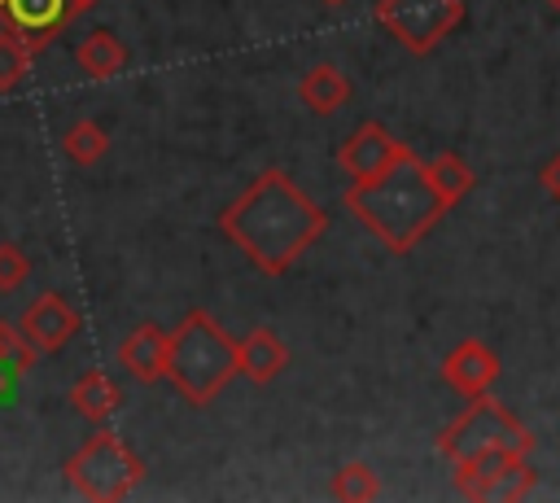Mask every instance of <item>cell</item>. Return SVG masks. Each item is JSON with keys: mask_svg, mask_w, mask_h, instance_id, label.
<instances>
[{"mask_svg": "<svg viewBox=\"0 0 560 503\" xmlns=\"http://www.w3.org/2000/svg\"><path fill=\"white\" fill-rule=\"evenodd\" d=\"M424 171H429V184L438 188V197H442L446 206H459V201L472 192V184H477L472 166H468L459 153H438V157H424Z\"/></svg>", "mask_w": 560, "mask_h": 503, "instance_id": "cell-17", "label": "cell"}, {"mask_svg": "<svg viewBox=\"0 0 560 503\" xmlns=\"http://www.w3.org/2000/svg\"><path fill=\"white\" fill-rule=\"evenodd\" d=\"M241 372V350L236 337L210 315V311H188L175 332H171V354H166V381L188 407H206L210 398L223 394V385Z\"/></svg>", "mask_w": 560, "mask_h": 503, "instance_id": "cell-3", "label": "cell"}, {"mask_svg": "<svg viewBox=\"0 0 560 503\" xmlns=\"http://www.w3.org/2000/svg\"><path fill=\"white\" fill-rule=\"evenodd\" d=\"M35 346L22 337V328H13V324H4L0 319V363H9L18 376H26L31 367H35Z\"/></svg>", "mask_w": 560, "mask_h": 503, "instance_id": "cell-21", "label": "cell"}, {"mask_svg": "<svg viewBox=\"0 0 560 503\" xmlns=\"http://www.w3.org/2000/svg\"><path fill=\"white\" fill-rule=\"evenodd\" d=\"M13 389H18V372L9 363H0V407L13 402Z\"/></svg>", "mask_w": 560, "mask_h": 503, "instance_id": "cell-24", "label": "cell"}, {"mask_svg": "<svg viewBox=\"0 0 560 503\" xmlns=\"http://www.w3.org/2000/svg\"><path fill=\"white\" fill-rule=\"evenodd\" d=\"M438 451L451 464L455 459H468L477 451H516V455H529L534 451V433L503 402H494L490 394H481V398H468V407L438 433Z\"/></svg>", "mask_w": 560, "mask_h": 503, "instance_id": "cell-5", "label": "cell"}, {"mask_svg": "<svg viewBox=\"0 0 560 503\" xmlns=\"http://www.w3.org/2000/svg\"><path fill=\"white\" fill-rule=\"evenodd\" d=\"M79 4H83V9H92V4H96V0H79Z\"/></svg>", "mask_w": 560, "mask_h": 503, "instance_id": "cell-25", "label": "cell"}, {"mask_svg": "<svg viewBox=\"0 0 560 503\" xmlns=\"http://www.w3.org/2000/svg\"><path fill=\"white\" fill-rule=\"evenodd\" d=\"M346 210L389 249V254H411L433 227L438 219L451 210L438 188L429 184L424 162L407 149L385 175L368 179V184H350L346 188Z\"/></svg>", "mask_w": 560, "mask_h": 503, "instance_id": "cell-2", "label": "cell"}, {"mask_svg": "<svg viewBox=\"0 0 560 503\" xmlns=\"http://www.w3.org/2000/svg\"><path fill=\"white\" fill-rule=\"evenodd\" d=\"M61 472H66V481H70L83 499H92V503H118V499H127V494L140 486L144 459H140L118 433L101 429V433H92V437L66 459Z\"/></svg>", "mask_w": 560, "mask_h": 503, "instance_id": "cell-4", "label": "cell"}, {"mask_svg": "<svg viewBox=\"0 0 560 503\" xmlns=\"http://www.w3.org/2000/svg\"><path fill=\"white\" fill-rule=\"evenodd\" d=\"M499 372H503L499 354H494L486 341H477V337H464V341L451 346V354L442 359V381H446L455 394H464V398L490 394L494 381H499Z\"/></svg>", "mask_w": 560, "mask_h": 503, "instance_id": "cell-11", "label": "cell"}, {"mask_svg": "<svg viewBox=\"0 0 560 503\" xmlns=\"http://www.w3.org/2000/svg\"><path fill=\"white\" fill-rule=\"evenodd\" d=\"M547 4H551V9H560V0H547Z\"/></svg>", "mask_w": 560, "mask_h": 503, "instance_id": "cell-26", "label": "cell"}, {"mask_svg": "<svg viewBox=\"0 0 560 503\" xmlns=\"http://www.w3.org/2000/svg\"><path fill=\"white\" fill-rule=\"evenodd\" d=\"M372 13L411 57H429L464 22V0H376Z\"/></svg>", "mask_w": 560, "mask_h": 503, "instance_id": "cell-6", "label": "cell"}, {"mask_svg": "<svg viewBox=\"0 0 560 503\" xmlns=\"http://www.w3.org/2000/svg\"><path fill=\"white\" fill-rule=\"evenodd\" d=\"M538 184H542V188L551 192V201L560 206V149H556V153L542 162V171H538Z\"/></svg>", "mask_w": 560, "mask_h": 503, "instance_id": "cell-23", "label": "cell"}, {"mask_svg": "<svg viewBox=\"0 0 560 503\" xmlns=\"http://www.w3.org/2000/svg\"><path fill=\"white\" fill-rule=\"evenodd\" d=\"M328 494L341 499V503H368V499L381 494V481H376V472H372L363 459H350V464H341V468L332 472Z\"/></svg>", "mask_w": 560, "mask_h": 503, "instance_id": "cell-19", "label": "cell"}, {"mask_svg": "<svg viewBox=\"0 0 560 503\" xmlns=\"http://www.w3.org/2000/svg\"><path fill=\"white\" fill-rule=\"evenodd\" d=\"M402 153H407V144L394 140L381 122H363L359 131H350V136L341 140L337 162H341V171L350 175V184H368V179L385 175Z\"/></svg>", "mask_w": 560, "mask_h": 503, "instance_id": "cell-8", "label": "cell"}, {"mask_svg": "<svg viewBox=\"0 0 560 503\" xmlns=\"http://www.w3.org/2000/svg\"><path fill=\"white\" fill-rule=\"evenodd\" d=\"M350 79L332 66V61H319V66H311L306 74H302V83H298V96H302V105L311 109V114H337L346 101H350Z\"/></svg>", "mask_w": 560, "mask_h": 503, "instance_id": "cell-15", "label": "cell"}, {"mask_svg": "<svg viewBox=\"0 0 560 503\" xmlns=\"http://www.w3.org/2000/svg\"><path fill=\"white\" fill-rule=\"evenodd\" d=\"M26 276H31V258L22 254V245L0 241V293L22 289V280H26Z\"/></svg>", "mask_w": 560, "mask_h": 503, "instance_id": "cell-22", "label": "cell"}, {"mask_svg": "<svg viewBox=\"0 0 560 503\" xmlns=\"http://www.w3.org/2000/svg\"><path fill=\"white\" fill-rule=\"evenodd\" d=\"M18 328H22V337H26L39 354H57V350L83 328V319H79V311H74L61 293H44V297H35V302L22 311Z\"/></svg>", "mask_w": 560, "mask_h": 503, "instance_id": "cell-10", "label": "cell"}, {"mask_svg": "<svg viewBox=\"0 0 560 503\" xmlns=\"http://www.w3.org/2000/svg\"><path fill=\"white\" fill-rule=\"evenodd\" d=\"M538 486V472L516 451H477L468 459H455V490L464 499H525Z\"/></svg>", "mask_w": 560, "mask_h": 503, "instance_id": "cell-7", "label": "cell"}, {"mask_svg": "<svg viewBox=\"0 0 560 503\" xmlns=\"http://www.w3.org/2000/svg\"><path fill=\"white\" fill-rule=\"evenodd\" d=\"M236 350H241V372L254 385H271L289 367V346L271 328H254L245 341H236Z\"/></svg>", "mask_w": 560, "mask_h": 503, "instance_id": "cell-14", "label": "cell"}, {"mask_svg": "<svg viewBox=\"0 0 560 503\" xmlns=\"http://www.w3.org/2000/svg\"><path fill=\"white\" fill-rule=\"evenodd\" d=\"M31 61H35V48L4 26L0 31V92H13L31 74Z\"/></svg>", "mask_w": 560, "mask_h": 503, "instance_id": "cell-20", "label": "cell"}, {"mask_svg": "<svg viewBox=\"0 0 560 503\" xmlns=\"http://www.w3.org/2000/svg\"><path fill=\"white\" fill-rule=\"evenodd\" d=\"M61 153L74 162V166H92L109 153V131L96 122V118H79L66 136H61Z\"/></svg>", "mask_w": 560, "mask_h": 503, "instance_id": "cell-18", "label": "cell"}, {"mask_svg": "<svg viewBox=\"0 0 560 503\" xmlns=\"http://www.w3.org/2000/svg\"><path fill=\"white\" fill-rule=\"evenodd\" d=\"M324 4H346V0H324Z\"/></svg>", "mask_w": 560, "mask_h": 503, "instance_id": "cell-27", "label": "cell"}, {"mask_svg": "<svg viewBox=\"0 0 560 503\" xmlns=\"http://www.w3.org/2000/svg\"><path fill=\"white\" fill-rule=\"evenodd\" d=\"M166 354H171V332L158 328L153 319L136 324V328L122 337V346H118V363H122L127 376L140 381V385L166 381Z\"/></svg>", "mask_w": 560, "mask_h": 503, "instance_id": "cell-12", "label": "cell"}, {"mask_svg": "<svg viewBox=\"0 0 560 503\" xmlns=\"http://www.w3.org/2000/svg\"><path fill=\"white\" fill-rule=\"evenodd\" d=\"M74 61H79V70H83L88 79H114V74L127 70L131 52H127V44H122L114 31L96 26V31H88V35L74 44Z\"/></svg>", "mask_w": 560, "mask_h": 503, "instance_id": "cell-13", "label": "cell"}, {"mask_svg": "<svg viewBox=\"0 0 560 503\" xmlns=\"http://www.w3.org/2000/svg\"><path fill=\"white\" fill-rule=\"evenodd\" d=\"M70 402H74V411L88 416V420H109V416L122 407V389H118L114 376H105L101 367H92V372H83V376L70 385Z\"/></svg>", "mask_w": 560, "mask_h": 503, "instance_id": "cell-16", "label": "cell"}, {"mask_svg": "<svg viewBox=\"0 0 560 503\" xmlns=\"http://www.w3.org/2000/svg\"><path fill=\"white\" fill-rule=\"evenodd\" d=\"M219 232L262 271V276H284L324 232H328V210L315 206L289 171H262L245 192H236L223 214Z\"/></svg>", "mask_w": 560, "mask_h": 503, "instance_id": "cell-1", "label": "cell"}, {"mask_svg": "<svg viewBox=\"0 0 560 503\" xmlns=\"http://www.w3.org/2000/svg\"><path fill=\"white\" fill-rule=\"evenodd\" d=\"M83 13L79 0H0V17L13 35H22L35 52L66 26Z\"/></svg>", "mask_w": 560, "mask_h": 503, "instance_id": "cell-9", "label": "cell"}]
</instances>
